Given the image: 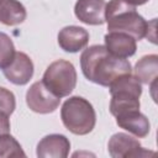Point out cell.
<instances>
[{
  "label": "cell",
  "mask_w": 158,
  "mask_h": 158,
  "mask_svg": "<svg viewBox=\"0 0 158 158\" xmlns=\"http://www.w3.org/2000/svg\"><path fill=\"white\" fill-rule=\"evenodd\" d=\"M80 67L84 77L101 86H109L116 78L132 70L126 58L112 56L102 44H94L84 49L80 56Z\"/></svg>",
  "instance_id": "cell-1"
},
{
  "label": "cell",
  "mask_w": 158,
  "mask_h": 158,
  "mask_svg": "<svg viewBox=\"0 0 158 158\" xmlns=\"http://www.w3.org/2000/svg\"><path fill=\"white\" fill-rule=\"evenodd\" d=\"M105 22L109 32H123L136 41L146 37L148 22L125 0H110L105 6Z\"/></svg>",
  "instance_id": "cell-2"
},
{
  "label": "cell",
  "mask_w": 158,
  "mask_h": 158,
  "mask_svg": "<svg viewBox=\"0 0 158 158\" xmlns=\"http://www.w3.org/2000/svg\"><path fill=\"white\" fill-rule=\"evenodd\" d=\"M60 118L68 131L74 135H88L96 122V114L93 105L81 96H70L60 109Z\"/></svg>",
  "instance_id": "cell-3"
},
{
  "label": "cell",
  "mask_w": 158,
  "mask_h": 158,
  "mask_svg": "<svg viewBox=\"0 0 158 158\" xmlns=\"http://www.w3.org/2000/svg\"><path fill=\"white\" fill-rule=\"evenodd\" d=\"M110 112L112 116H118L123 112L139 110V96L142 85L138 79L131 73L120 75L110 85Z\"/></svg>",
  "instance_id": "cell-4"
},
{
  "label": "cell",
  "mask_w": 158,
  "mask_h": 158,
  "mask_svg": "<svg viewBox=\"0 0 158 158\" xmlns=\"http://www.w3.org/2000/svg\"><path fill=\"white\" fill-rule=\"evenodd\" d=\"M43 84L58 98L68 96L77 85V72L74 65L64 59H58L48 65L43 78Z\"/></svg>",
  "instance_id": "cell-5"
},
{
  "label": "cell",
  "mask_w": 158,
  "mask_h": 158,
  "mask_svg": "<svg viewBox=\"0 0 158 158\" xmlns=\"http://www.w3.org/2000/svg\"><path fill=\"white\" fill-rule=\"evenodd\" d=\"M59 102L60 98L49 91L42 80L33 83L26 93L27 106L37 114H51L56 111V109L59 106Z\"/></svg>",
  "instance_id": "cell-6"
},
{
  "label": "cell",
  "mask_w": 158,
  "mask_h": 158,
  "mask_svg": "<svg viewBox=\"0 0 158 158\" xmlns=\"http://www.w3.org/2000/svg\"><path fill=\"white\" fill-rule=\"evenodd\" d=\"M107 151L112 158L144 157L148 154H153V152L143 149L137 138L123 132H117L111 136L107 143Z\"/></svg>",
  "instance_id": "cell-7"
},
{
  "label": "cell",
  "mask_w": 158,
  "mask_h": 158,
  "mask_svg": "<svg viewBox=\"0 0 158 158\" xmlns=\"http://www.w3.org/2000/svg\"><path fill=\"white\" fill-rule=\"evenodd\" d=\"M5 78L15 85H25L33 77V63L23 52H15L12 60L2 68Z\"/></svg>",
  "instance_id": "cell-8"
},
{
  "label": "cell",
  "mask_w": 158,
  "mask_h": 158,
  "mask_svg": "<svg viewBox=\"0 0 158 158\" xmlns=\"http://www.w3.org/2000/svg\"><path fill=\"white\" fill-rule=\"evenodd\" d=\"M69 149L70 142L64 135L51 133L38 142L36 154L40 158H65Z\"/></svg>",
  "instance_id": "cell-9"
},
{
  "label": "cell",
  "mask_w": 158,
  "mask_h": 158,
  "mask_svg": "<svg viewBox=\"0 0 158 158\" xmlns=\"http://www.w3.org/2000/svg\"><path fill=\"white\" fill-rule=\"evenodd\" d=\"M105 0H77L74 14L79 21L86 25L105 23Z\"/></svg>",
  "instance_id": "cell-10"
},
{
  "label": "cell",
  "mask_w": 158,
  "mask_h": 158,
  "mask_svg": "<svg viewBox=\"0 0 158 158\" xmlns=\"http://www.w3.org/2000/svg\"><path fill=\"white\" fill-rule=\"evenodd\" d=\"M89 32L79 26H65L58 33L59 47L68 53H77L86 47Z\"/></svg>",
  "instance_id": "cell-11"
},
{
  "label": "cell",
  "mask_w": 158,
  "mask_h": 158,
  "mask_svg": "<svg viewBox=\"0 0 158 158\" xmlns=\"http://www.w3.org/2000/svg\"><path fill=\"white\" fill-rule=\"evenodd\" d=\"M105 48L115 57L128 58L136 53V40L123 32H109L104 37Z\"/></svg>",
  "instance_id": "cell-12"
},
{
  "label": "cell",
  "mask_w": 158,
  "mask_h": 158,
  "mask_svg": "<svg viewBox=\"0 0 158 158\" xmlns=\"http://www.w3.org/2000/svg\"><path fill=\"white\" fill-rule=\"evenodd\" d=\"M116 123L118 127L128 131L138 138H143L149 133L151 123L146 115L139 110H132L116 116Z\"/></svg>",
  "instance_id": "cell-13"
},
{
  "label": "cell",
  "mask_w": 158,
  "mask_h": 158,
  "mask_svg": "<svg viewBox=\"0 0 158 158\" xmlns=\"http://www.w3.org/2000/svg\"><path fill=\"white\" fill-rule=\"evenodd\" d=\"M26 9L17 0H2L0 2V22L6 26H16L26 20Z\"/></svg>",
  "instance_id": "cell-14"
},
{
  "label": "cell",
  "mask_w": 158,
  "mask_h": 158,
  "mask_svg": "<svg viewBox=\"0 0 158 158\" xmlns=\"http://www.w3.org/2000/svg\"><path fill=\"white\" fill-rule=\"evenodd\" d=\"M158 73V56L148 54L142 57L135 67V77L142 84H153L157 83Z\"/></svg>",
  "instance_id": "cell-15"
},
{
  "label": "cell",
  "mask_w": 158,
  "mask_h": 158,
  "mask_svg": "<svg viewBox=\"0 0 158 158\" xmlns=\"http://www.w3.org/2000/svg\"><path fill=\"white\" fill-rule=\"evenodd\" d=\"M26 157L21 144L10 133H0V158Z\"/></svg>",
  "instance_id": "cell-16"
},
{
  "label": "cell",
  "mask_w": 158,
  "mask_h": 158,
  "mask_svg": "<svg viewBox=\"0 0 158 158\" xmlns=\"http://www.w3.org/2000/svg\"><path fill=\"white\" fill-rule=\"evenodd\" d=\"M15 46L12 40L4 32H0V69L5 68L15 56Z\"/></svg>",
  "instance_id": "cell-17"
},
{
  "label": "cell",
  "mask_w": 158,
  "mask_h": 158,
  "mask_svg": "<svg viewBox=\"0 0 158 158\" xmlns=\"http://www.w3.org/2000/svg\"><path fill=\"white\" fill-rule=\"evenodd\" d=\"M16 107V100L12 91L0 86V112L10 116Z\"/></svg>",
  "instance_id": "cell-18"
},
{
  "label": "cell",
  "mask_w": 158,
  "mask_h": 158,
  "mask_svg": "<svg viewBox=\"0 0 158 158\" xmlns=\"http://www.w3.org/2000/svg\"><path fill=\"white\" fill-rule=\"evenodd\" d=\"M10 132V120L9 116L4 112H0V133Z\"/></svg>",
  "instance_id": "cell-19"
},
{
  "label": "cell",
  "mask_w": 158,
  "mask_h": 158,
  "mask_svg": "<svg viewBox=\"0 0 158 158\" xmlns=\"http://www.w3.org/2000/svg\"><path fill=\"white\" fill-rule=\"evenodd\" d=\"M125 1H127L128 4H131V5H133V6H139V5L146 4V2L149 1V0H125Z\"/></svg>",
  "instance_id": "cell-20"
},
{
  "label": "cell",
  "mask_w": 158,
  "mask_h": 158,
  "mask_svg": "<svg viewBox=\"0 0 158 158\" xmlns=\"http://www.w3.org/2000/svg\"><path fill=\"white\" fill-rule=\"evenodd\" d=\"M1 1H2V0H0V2H1Z\"/></svg>",
  "instance_id": "cell-21"
}]
</instances>
